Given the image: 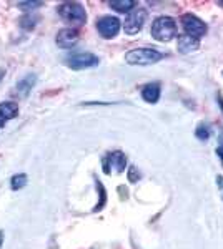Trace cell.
I'll return each mask as SVG.
<instances>
[{
  "label": "cell",
  "mask_w": 223,
  "mask_h": 249,
  "mask_svg": "<svg viewBox=\"0 0 223 249\" xmlns=\"http://www.w3.org/2000/svg\"><path fill=\"white\" fill-rule=\"evenodd\" d=\"M163 57L165 55L162 52L153 50V48H135L125 55V62L128 65H152Z\"/></svg>",
  "instance_id": "6da1fadb"
},
{
  "label": "cell",
  "mask_w": 223,
  "mask_h": 249,
  "mask_svg": "<svg viewBox=\"0 0 223 249\" xmlns=\"http://www.w3.org/2000/svg\"><path fill=\"white\" fill-rule=\"evenodd\" d=\"M177 35V23L172 17H158L152 23V37L158 42H170Z\"/></svg>",
  "instance_id": "7a4b0ae2"
},
{
  "label": "cell",
  "mask_w": 223,
  "mask_h": 249,
  "mask_svg": "<svg viewBox=\"0 0 223 249\" xmlns=\"http://www.w3.org/2000/svg\"><path fill=\"white\" fill-rule=\"evenodd\" d=\"M57 10H59V15L65 22L74 23V25H82L87 20V12H85V9L79 2H65Z\"/></svg>",
  "instance_id": "3957f363"
},
{
  "label": "cell",
  "mask_w": 223,
  "mask_h": 249,
  "mask_svg": "<svg viewBox=\"0 0 223 249\" xmlns=\"http://www.w3.org/2000/svg\"><path fill=\"white\" fill-rule=\"evenodd\" d=\"M67 65L74 70H83V68H92L97 67L100 63V60L97 55L90 53V52H75V53H70L65 58Z\"/></svg>",
  "instance_id": "277c9868"
},
{
  "label": "cell",
  "mask_w": 223,
  "mask_h": 249,
  "mask_svg": "<svg viewBox=\"0 0 223 249\" xmlns=\"http://www.w3.org/2000/svg\"><path fill=\"white\" fill-rule=\"evenodd\" d=\"M182 23H183V29L186 32V35L192 38H200L206 34V25L202 22L200 18L195 17L192 14H186L182 17Z\"/></svg>",
  "instance_id": "5b68a950"
},
{
  "label": "cell",
  "mask_w": 223,
  "mask_h": 249,
  "mask_svg": "<svg viewBox=\"0 0 223 249\" xmlns=\"http://www.w3.org/2000/svg\"><path fill=\"white\" fill-rule=\"evenodd\" d=\"M145 18H147V12L143 9H139V10H133L128 14V17L125 18V23H123V30L127 35H135L139 34L142 30L145 23Z\"/></svg>",
  "instance_id": "8992f818"
},
{
  "label": "cell",
  "mask_w": 223,
  "mask_h": 249,
  "mask_svg": "<svg viewBox=\"0 0 223 249\" xmlns=\"http://www.w3.org/2000/svg\"><path fill=\"white\" fill-rule=\"evenodd\" d=\"M97 30L103 38H113L120 30V20L117 17H112V15L102 17L97 22Z\"/></svg>",
  "instance_id": "52a82bcc"
},
{
  "label": "cell",
  "mask_w": 223,
  "mask_h": 249,
  "mask_svg": "<svg viewBox=\"0 0 223 249\" xmlns=\"http://www.w3.org/2000/svg\"><path fill=\"white\" fill-rule=\"evenodd\" d=\"M127 166V158L122 151H113L103 158V171L105 173H122Z\"/></svg>",
  "instance_id": "ba28073f"
},
{
  "label": "cell",
  "mask_w": 223,
  "mask_h": 249,
  "mask_svg": "<svg viewBox=\"0 0 223 249\" xmlns=\"http://www.w3.org/2000/svg\"><path fill=\"white\" fill-rule=\"evenodd\" d=\"M79 42V32L75 29H63L57 35V45L60 48H72Z\"/></svg>",
  "instance_id": "9c48e42d"
},
{
  "label": "cell",
  "mask_w": 223,
  "mask_h": 249,
  "mask_svg": "<svg viewBox=\"0 0 223 249\" xmlns=\"http://www.w3.org/2000/svg\"><path fill=\"white\" fill-rule=\"evenodd\" d=\"M19 115V105L12 102L0 103V126H3L7 122L14 120Z\"/></svg>",
  "instance_id": "30bf717a"
},
{
  "label": "cell",
  "mask_w": 223,
  "mask_h": 249,
  "mask_svg": "<svg viewBox=\"0 0 223 249\" xmlns=\"http://www.w3.org/2000/svg\"><path fill=\"white\" fill-rule=\"evenodd\" d=\"M35 82H37L35 75H25V77H23L22 80H19L17 85H15V88H17V95L22 96V98H25V96L32 91V88H34Z\"/></svg>",
  "instance_id": "8fae6325"
},
{
  "label": "cell",
  "mask_w": 223,
  "mask_h": 249,
  "mask_svg": "<svg viewBox=\"0 0 223 249\" xmlns=\"http://www.w3.org/2000/svg\"><path fill=\"white\" fill-rule=\"evenodd\" d=\"M142 96H143L145 102L148 103H157L160 98V85L158 83H148L142 88Z\"/></svg>",
  "instance_id": "7c38bea8"
},
{
  "label": "cell",
  "mask_w": 223,
  "mask_h": 249,
  "mask_svg": "<svg viewBox=\"0 0 223 249\" xmlns=\"http://www.w3.org/2000/svg\"><path fill=\"white\" fill-rule=\"evenodd\" d=\"M198 45H200L198 40L188 37V35H182V37L178 38V52H180V53L195 52V50H198Z\"/></svg>",
  "instance_id": "4fadbf2b"
},
{
  "label": "cell",
  "mask_w": 223,
  "mask_h": 249,
  "mask_svg": "<svg viewBox=\"0 0 223 249\" xmlns=\"http://www.w3.org/2000/svg\"><path fill=\"white\" fill-rule=\"evenodd\" d=\"M110 7L113 10L117 12H122V14H125V12H130L133 7H135V2L133 0H113V2H110Z\"/></svg>",
  "instance_id": "5bb4252c"
},
{
  "label": "cell",
  "mask_w": 223,
  "mask_h": 249,
  "mask_svg": "<svg viewBox=\"0 0 223 249\" xmlns=\"http://www.w3.org/2000/svg\"><path fill=\"white\" fill-rule=\"evenodd\" d=\"M27 175L25 173H19V175H15V176H12V179H10V188L14 191H19V190H22V188H25V184H27Z\"/></svg>",
  "instance_id": "9a60e30c"
},
{
  "label": "cell",
  "mask_w": 223,
  "mask_h": 249,
  "mask_svg": "<svg viewBox=\"0 0 223 249\" xmlns=\"http://www.w3.org/2000/svg\"><path fill=\"white\" fill-rule=\"evenodd\" d=\"M42 2H20L19 3V9L22 10H32V9H37V7H42Z\"/></svg>",
  "instance_id": "2e32d148"
},
{
  "label": "cell",
  "mask_w": 223,
  "mask_h": 249,
  "mask_svg": "<svg viewBox=\"0 0 223 249\" xmlns=\"http://www.w3.org/2000/svg\"><path fill=\"white\" fill-rule=\"evenodd\" d=\"M20 22H22V27L23 29H34L35 27V22H37V18H32V15H27V17H23L22 20H20Z\"/></svg>",
  "instance_id": "e0dca14e"
},
{
  "label": "cell",
  "mask_w": 223,
  "mask_h": 249,
  "mask_svg": "<svg viewBox=\"0 0 223 249\" xmlns=\"http://www.w3.org/2000/svg\"><path fill=\"white\" fill-rule=\"evenodd\" d=\"M139 178H140L139 170H137L135 166H132L130 170H128V181H130V183H135V181H139Z\"/></svg>",
  "instance_id": "ac0fdd59"
},
{
  "label": "cell",
  "mask_w": 223,
  "mask_h": 249,
  "mask_svg": "<svg viewBox=\"0 0 223 249\" xmlns=\"http://www.w3.org/2000/svg\"><path fill=\"white\" fill-rule=\"evenodd\" d=\"M208 130H206V128H203V126H198V130H197V136L200 140H206L208 138Z\"/></svg>",
  "instance_id": "d6986e66"
},
{
  "label": "cell",
  "mask_w": 223,
  "mask_h": 249,
  "mask_svg": "<svg viewBox=\"0 0 223 249\" xmlns=\"http://www.w3.org/2000/svg\"><path fill=\"white\" fill-rule=\"evenodd\" d=\"M2 244H3V231H0V249H2Z\"/></svg>",
  "instance_id": "ffe728a7"
},
{
  "label": "cell",
  "mask_w": 223,
  "mask_h": 249,
  "mask_svg": "<svg viewBox=\"0 0 223 249\" xmlns=\"http://www.w3.org/2000/svg\"><path fill=\"white\" fill-rule=\"evenodd\" d=\"M218 156L223 160V148H218Z\"/></svg>",
  "instance_id": "44dd1931"
},
{
  "label": "cell",
  "mask_w": 223,
  "mask_h": 249,
  "mask_svg": "<svg viewBox=\"0 0 223 249\" xmlns=\"http://www.w3.org/2000/svg\"><path fill=\"white\" fill-rule=\"evenodd\" d=\"M2 75H5V70H3V68H0V80H2Z\"/></svg>",
  "instance_id": "7402d4cb"
},
{
  "label": "cell",
  "mask_w": 223,
  "mask_h": 249,
  "mask_svg": "<svg viewBox=\"0 0 223 249\" xmlns=\"http://www.w3.org/2000/svg\"><path fill=\"white\" fill-rule=\"evenodd\" d=\"M218 102H220V107H222V110H223V98H222V96L218 98Z\"/></svg>",
  "instance_id": "603a6c76"
}]
</instances>
